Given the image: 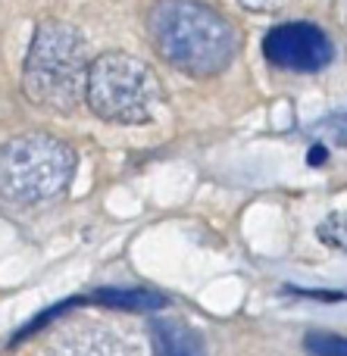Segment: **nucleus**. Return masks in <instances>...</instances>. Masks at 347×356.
I'll return each instance as SVG.
<instances>
[{
	"label": "nucleus",
	"mask_w": 347,
	"mask_h": 356,
	"mask_svg": "<svg viewBox=\"0 0 347 356\" xmlns=\"http://www.w3.org/2000/svg\"><path fill=\"white\" fill-rule=\"evenodd\" d=\"M94 303H106V307H119V309H131V313H150V309H163L166 307V297L154 294L147 288H110L100 291L91 297Z\"/></svg>",
	"instance_id": "nucleus-8"
},
{
	"label": "nucleus",
	"mask_w": 347,
	"mask_h": 356,
	"mask_svg": "<svg viewBox=\"0 0 347 356\" xmlns=\"http://www.w3.org/2000/svg\"><path fill=\"white\" fill-rule=\"evenodd\" d=\"M238 3L250 13H275L279 6H285V0H238Z\"/></svg>",
	"instance_id": "nucleus-11"
},
{
	"label": "nucleus",
	"mask_w": 347,
	"mask_h": 356,
	"mask_svg": "<svg viewBox=\"0 0 347 356\" xmlns=\"http://www.w3.org/2000/svg\"><path fill=\"white\" fill-rule=\"evenodd\" d=\"M154 334L163 347V356H204L200 334L179 319H156Z\"/></svg>",
	"instance_id": "nucleus-7"
},
{
	"label": "nucleus",
	"mask_w": 347,
	"mask_h": 356,
	"mask_svg": "<svg viewBox=\"0 0 347 356\" xmlns=\"http://www.w3.org/2000/svg\"><path fill=\"white\" fill-rule=\"evenodd\" d=\"M85 104L110 125H144L163 106V85L144 60L106 50L91 60Z\"/></svg>",
	"instance_id": "nucleus-4"
},
{
	"label": "nucleus",
	"mask_w": 347,
	"mask_h": 356,
	"mask_svg": "<svg viewBox=\"0 0 347 356\" xmlns=\"http://www.w3.org/2000/svg\"><path fill=\"white\" fill-rule=\"evenodd\" d=\"M147 38L160 60L191 79H213L238 56V29L204 0H156L147 10Z\"/></svg>",
	"instance_id": "nucleus-1"
},
{
	"label": "nucleus",
	"mask_w": 347,
	"mask_h": 356,
	"mask_svg": "<svg viewBox=\"0 0 347 356\" xmlns=\"http://www.w3.org/2000/svg\"><path fill=\"white\" fill-rule=\"evenodd\" d=\"M335 19L341 22V29L347 31V0H335Z\"/></svg>",
	"instance_id": "nucleus-12"
},
{
	"label": "nucleus",
	"mask_w": 347,
	"mask_h": 356,
	"mask_svg": "<svg viewBox=\"0 0 347 356\" xmlns=\"http://www.w3.org/2000/svg\"><path fill=\"white\" fill-rule=\"evenodd\" d=\"M38 356H135V350L113 328L85 322L60 332Z\"/></svg>",
	"instance_id": "nucleus-6"
},
{
	"label": "nucleus",
	"mask_w": 347,
	"mask_h": 356,
	"mask_svg": "<svg viewBox=\"0 0 347 356\" xmlns=\"http://www.w3.org/2000/svg\"><path fill=\"white\" fill-rule=\"evenodd\" d=\"M304 350L310 356H347V338L344 334L313 332V334H307Z\"/></svg>",
	"instance_id": "nucleus-9"
},
{
	"label": "nucleus",
	"mask_w": 347,
	"mask_h": 356,
	"mask_svg": "<svg viewBox=\"0 0 347 356\" xmlns=\"http://www.w3.org/2000/svg\"><path fill=\"white\" fill-rule=\"evenodd\" d=\"M263 56L282 72H319L332 63L335 47L313 22H282L263 38Z\"/></svg>",
	"instance_id": "nucleus-5"
},
{
	"label": "nucleus",
	"mask_w": 347,
	"mask_h": 356,
	"mask_svg": "<svg viewBox=\"0 0 347 356\" xmlns=\"http://www.w3.org/2000/svg\"><path fill=\"white\" fill-rule=\"evenodd\" d=\"M316 234H319V241H323V244H329V247H335V250L347 253V213L325 216V219L319 222Z\"/></svg>",
	"instance_id": "nucleus-10"
},
{
	"label": "nucleus",
	"mask_w": 347,
	"mask_h": 356,
	"mask_svg": "<svg viewBox=\"0 0 347 356\" xmlns=\"http://www.w3.org/2000/svg\"><path fill=\"white\" fill-rule=\"evenodd\" d=\"M88 72H91V56L81 31L60 19H44L25 54V97L41 110L69 116L85 104Z\"/></svg>",
	"instance_id": "nucleus-2"
},
{
	"label": "nucleus",
	"mask_w": 347,
	"mask_h": 356,
	"mask_svg": "<svg viewBox=\"0 0 347 356\" xmlns=\"http://www.w3.org/2000/svg\"><path fill=\"white\" fill-rule=\"evenodd\" d=\"M75 178V150L47 131H25L0 144V200L16 207L50 203Z\"/></svg>",
	"instance_id": "nucleus-3"
}]
</instances>
